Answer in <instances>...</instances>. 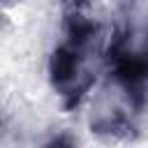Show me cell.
I'll return each mask as SVG.
<instances>
[{
	"instance_id": "obj_1",
	"label": "cell",
	"mask_w": 148,
	"mask_h": 148,
	"mask_svg": "<svg viewBox=\"0 0 148 148\" xmlns=\"http://www.w3.org/2000/svg\"><path fill=\"white\" fill-rule=\"evenodd\" d=\"M49 76L51 86L65 97V109L79 106L88 88L92 86L90 74H81V51L72 44H60L49 58Z\"/></svg>"
},
{
	"instance_id": "obj_2",
	"label": "cell",
	"mask_w": 148,
	"mask_h": 148,
	"mask_svg": "<svg viewBox=\"0 0 148 148\" xmlns=\"http://www.w3.org/2000/svg\"><path fill=\"white\" fill-rule=\"evenodd\" d=\"M65 32H67V44H72L74 49L83 51L97 35V25L79 14H69L65 18Z\"/></svg>"
},
{
	"instance_id": "obj_3",
	"label": "cell",
	"mask_w": 148,
	"mask_h": 148,
	"mask_svg": "<svg viewBox=\"0 0 148 148\" xmlns=\"http://www.w3.org/2000/svg\"><path fill=\"white\" fill-rule=\"evenodd\" d=\"M83 2H86V0H67V5H69V7H74V9H76L79 5H83Z\"/></svg>"
}]
</instances>
